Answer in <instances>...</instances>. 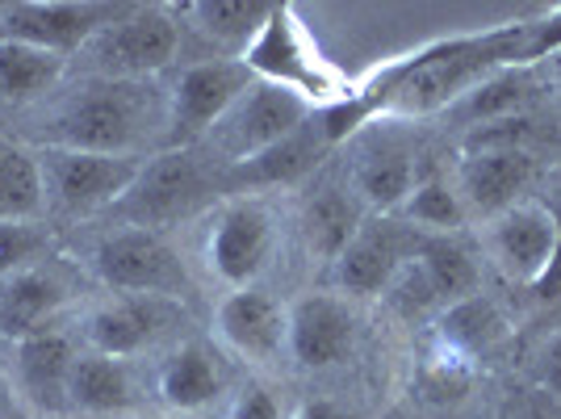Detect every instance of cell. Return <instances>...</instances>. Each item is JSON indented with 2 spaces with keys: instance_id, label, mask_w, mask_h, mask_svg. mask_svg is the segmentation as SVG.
I'll use <instances>...</instances> for the list:
<instances>
[{
  "instance_id": "cell-14",
  "label": "cell",
  "mask_w": 561,
  "mask_h": 419,
  "mask_svg": "<svg viewBox=\"0 0 561 419\" xmlns=\"http://www.w3.org/2000/svg\"><path fill=\"white\" fill-rule=\"evenodd\" d=\"M453 181H457L469 218L482 227L494 214L524 202L528 185L537 181V156L528 147H478L457 160Z\"/></svg>"
},
{
  "instance_id": "cell-28",
  "label": "cell",
  "mask_w": 561,
  "mask_h": 419,
  "mask_svg": "<svg viewBox=\"0 0 561 419\" xmlns=\"http://www.w3.org/2000/svg\"><path fill=\"white\" fill-rule=\"evenodd\" d=\"M537 97V80L533 68H503L491 71L482 84H473L448 114H457L466 122V131L491 126V122H507V117H524V110Z\"/></svg>"
},
{
  "instance_id": "cell-16",
  "label": "cell",
  "mask_w": 561,
  "mask_h": 419,
  "mask_svg": "<svg viewBox=\"0 0 561 419\" xmlns=\"http://www.w3.org/2000/svg\"><path fill=\"white\" fill-rule=\"evenodd\" d=\"M356 310L340 294H306L289 306L285 352L302 370H331L356 349Z\"/></svg>"
},
{
  "instance_id": "cell-22",
  "label": "cell",
  "mask_w": 561,
  "mask_h": 419,
  "mask_svg": "<svg viewBox=\"0 0 561 419\" xmlns=\"http://www.w3.org/2000/svg\"><path fill=\"white\" fill-rule=\"evenodd\" d=\"M160 398L172 411H202L210 407L214 398L222 395V365L218 352L202 340H188L181 349L168 352V361L160 365Z\"/></svg>"
},
{
  "instance_id": "cell-5",
  "label": "cell",
  "mask_w": 561,
  "mask_h": 419,
  "mask_svg": "<svg viewBox=\"0 0 561 419\" xmlns=\"http://www.w3.org/2000/svg\"><path fill=\"white\" fill-rule=\"evenodd\" d=\"M181 50V13L168 4H135L80 50L96 80H151Z\"/></svg>"
},
{
  "instance_id": "cell-40",
  "label": "cell",
  "mask_w": 561,
  "mask_h": 419,
  "mask_svg": "<svg viewBox=\"0 0 561 419\" xmlns=\"http://www.w3.org/2000/svg\"><path fill=\"white\" fill-rule=\"evenodd\" d=\"M553 64H558V76H561V50H558V55H553Z\"/></svg>"
},
{
  "instance_id": "cell-17",
  "label": "cell",
  "mask_w": 561,
  "mask_h": 419,
  "mask_svg": "<svg viewBox=\"0 0 561 419\" xmlns=\"http://www.w3.org/2000/svg\"><path fill=\"white\" fill-rule=\"evenodd\" d=\"M214 327L222 336V344L231 352H239L243 361L252 365H268L285 352V336H289V306H280L268 290L260 285H243V290H231L222 303H218V315H214Z\"/></svg>"
},
{
  "instance_id": "cell-21",
  "label": "cell",
  "mask_w": 561,
  "mask_h": 419,
  "mask_svg": "<svg viewBox=\"0 0 561 419\" xmlns=\"http://www.w3.org/2000/svg\"><path fill=\"white\" fill-rule=\"evenodd\" d=\"M181 13L218 50V59H243L248 47L260 38L273 4H264V0H197V4H185Z\"/></svg>"
},
{
  "instance_id": "cell-4",
  "label": "cell",
  "mask_w": 561,
  "mask_h": 419,
  "mask_svg": "<svg viewBox=\"0 0 561 419\" xmlns=\"http://www.w3.org/2000/svg\"><path fill=\"white\" fill-rule=\"evenodd\" d=\"M243 68L252 71L256 80H264V84H277V89L298 93L314 110L335 105V101H344L352 93V84L340 76V68L328 64L319 55V47L310 43V34L298 22V9L294 4H273V13H268L264 30H260V38L243 55Z\"/></svg>"
},
{
  "instance_id": "cell-37",
  "label": "cell",
  "mask_w": 561,
  "mask_h": 419,
  "mask_svg": "<svg viewBox=\"0 0 561 419\" xmlns=\"http://www.w3.org/2000/svg\"><path fill=\"white\" fill-rule=\"evenodd\" d=\"M227 419H289L285 411H280V403L264 386H248L243 395L234 398L231 416Z\"/></svg>"
},
{
  "instance_id": "cell-9",
  "label": "cell",
  "mask_w": 561,
  "mask_h": 419,
  "mask_svg": "<svg viewBox=\"0 0 561 419\" xmlns=\"http://www.w3.org/2000/svg\"><path fill=\"white\" fill-rule=\"evenodd\" d=\"M96 278L110 290H122L130 298H181L188 294V273L181 257L164 244L160 231H126L105 235L93 252Z\"/></svg>"
},
{
  "instance_id": "cell-3",
  "label": "cell",
  "mask_w": 561,
  "mask_h": 419,
  "mask_svg": "<svg viewBox=\"0 0 561 419\" xmlns=\"http://www.w3.org/2000/svg\"><path fill=\"white\" fill-rule=\"evenodd\" d=\"M222 189L227 181L222 172H214L210 160H202L193 147H172L142 163L139 181L117 202L114 214L126 218V227L160 231V227H176L193 214H202Z\"/></svg>"
},
{
  "instance_id": "cell-10",
  "label": "cell",
  "mask_w": 561,
  "mask_h": 419,
  "mask_svg": "<svg viewBox=\"0 0 561 419\" xmlns=\"http://www.w3.org/2000/svg\"><path fill=\"white\" fill-rule=\"evenodd\" d=\"M558 244H561V218L553 206L545 202H515L512 210L494 214L491 223H482V248L486 257L494 260V269L512 285H524L533 290L549 264L558 257Z\"/></svg>"
},
{
  "instance_id": "cell-7",
  "label": "cell",
  "mask_w": 561,
  "mask_h": 419,
  "mask_svg": "<svg viewBox=\"0 0 561 419\" xmlns=\"http://www.w3.org/2000/svg\"><path fill=\"white\" fill-rule=\"evenodd\" d=\"M130 9L135 4H105V0H13L0 4V38L55 50L68 59Z\"/></svg>"
},
{
  "instance_id": "cell-12",
  "label": "cell",
  "mask_w": 561,
  "mask_h": 419,
  "mask_svg": "<svg viewBox=\"0 0 561 419\" xmlns=\"http://www.w3.org/2000/svg\"><path fill=\"white\" fill-rule=\"evenodd\" d=\"M273 248H277L273 210L256 197H234L214 218L206 260L231 290H243V285H256V278L268 269Z\"/></svg>"
},
{
  "instance_id": "cell-19",
  "label": "cell",
  "mask_w": 561,
  "mask_h": 419,
  "mask_svg": "<svg viewBox=\"0 0 561 419\" xmlns=\"http://www.w3.org/2000/svg\"><path fill=\"white\" fill-rule=\"evenodd\" d=\"M71 365H76V349L64 331L43 327L34 336L13 340V370H18V386L34 407L59 411L68 407V382Z\"/></svg>"
},
{
  "instance_id": "cell-35",
  "label": "cell",
  "mask_w": 561,
  "mask_h": 419,
  "mask_svg": "<svg viewBox=\"0 0 561 419\" xmlns=\"http://www.w3.org/2000/svg\"><path fill=\"white\" fill-rule=\"evenodd\" d=\"M561 50V4L558 9H549L545 18L537 22H528V43H524V68H533L540 59H553Z\"/></svg>"
},
{
  "instance_id": "cell-41",
  "label": "cell",
  "mask_w": 561,
  "mask_h": 419,
  "mask_svg": "<svg viewBox=\"0 0 561 419\" xmlns=\"http://www.w3.org/2000/svg\"><path fill=\"white\" fill-rule=\"evenodd\" d=\"M13 419H18V416H13Z\"/></svg>"
},
{
  "instance_id": "cell-11",
  "label": "cell",
  "mask_w": 561,
  "mask_h": 419,
  "mask_svg": "<svg viewBox=\"0 0 561 419\" xmlns=\"http://www.w3.org/2000/svg\"><path fill=\"white\" fill-rule=\"evenodd\" d=\"M256 84L243 59H197L168 89V139L188 147L206 139L239 97Z\"/></svg>"
},
{
  "instance_id": "cell-33",
  "label": "cell",
  "mask_w": 561,
  "mask_h": 419,
  "mask_svg": "<svg viewBox=\"0 0 561 419\" xmlns=\"http://www.w3.org/2000/svg\"><path fill=\"white\" fill-rule=\"evenodd\" d=\"M43 244H47V235L34 223H0V281L30 269V260L38 257Z\"/></svg>"
},
{
  "instance_id": "cell-20",
  "label": "cell",
  "mask_w": 561,
  "mask_h": 419,
  "mask_svg": "<svg viewBox=\"0 0 561 419\" xmlns=\"http://www.w3.org/2000/svg\"><path fill=\"white\" fill-rule=\"evenodd\" d=\"M365 218H369V210L356 202L348 185H319L302 202L306 252L319 257L323 264H335L340 252L356 239V231L365 227Z\"/></svg>"
},
{
  "instance_id": "cell-30",
  "label": "cell",
  "mask_w": 561,
  "mask_h": 419,
  "mask_svg": "<svg viewBox=\"0 0 561 419\" xmlns=\"http://www.w3.org/2000/svg\"><path fill=\"white\" fill-rule=\"evenodd\" d=\"M394 218H402L411 231L420 235H457L473 223L461 193H457V181L448 172H423L420 185L411 189L407 206L398 210Z\"/></svg>"
},
{
  "instance_id": "cell-25",
  "label": "cell",
  "mask_w": 561,
  "mask_h": 419,
  "mask_svg": "<svg viewBox=\"0 0 561 419\" xmlns=\"http://www.w3.org/2000/svg\"><path fill=\"white\" fill-rule=\"evenodd\" d=\"M156 327H160L156 298H117L89 315V344L101 356L130 361L156 340Z\"/></svg>"
},
{
  "instance_id": "cell-24",
  "label": "cell",
  "mask_w": 561,
  "mask_h": 419,
  "mask_svg": "<svg viewBox=\"0 0 561 419\" xmlns=\"http://www.w3.org/2000/svg\"><path fill=\"white\" fill-rule=\"evenodd\" d=\"M64 303H68V290L55 273L22 269V273L0 281V331L13 340L34 336L47 327V319Z\"/></svg>"
},
{
  "instance_id": "cell-2",
  "label": "cell",
  "mask_w": 561,
  "mask_h": 419,
  "mask_svg": "<svg viewBox=\"0 0 561 419\" xmlns=\"http://www.w3.org/2000/svg\"><path fill=\"white\" fill-rule=\"evenodd\" d=\"M38 139L68 151L139 156L168 135V93L156 80H96L76 84L43 122Z\"/></svg>"
},
{
  "instance_id": "cell-29",
  "label": "cell",
  "mask_w": 561,
  "mask_h": 419,
  "mask_svg": "<svg viewBox=\"0 0 561 419\" xmlns=\"http://www.w3.org/2000/svg\"><path fill=\"white\" fill-rule=\"evenodd\" d=\"M64 68H68V59L55 50L0 38V105H25V101L55 93V84L64 80Z\"/></svg>"
},
{
  "instance_id": "cell-8",
  "label": "cell",
  "mask_w": 561,
  "mask_h": 419,
  "mask_svg": "<svg viewBox=\"0 0 561 419\" xmlns=\"http://www.w3.org/2000/svg\"><path fill=\"white\" fill-rule=\"evenodd\" d=\"M43 185L47 197L64 214H93L114 210L130 185L139 181L147 156H96V151H68V147H43Z\"/></svg>"
},
{
  "instance_id": "cell-26",
  "label": "cell",
  "mask_w": 561,
  "mask_h": 419,
  "mask_svg": "<svg viewBox=\"0 0 561 419\" xmlns=\"http://www.w3.org/2000/svg\"><path fill=\"white\" fill-rule=\"evenodd\" d=\"M68 407L84 416H117L126 407H135V373L117 356L84 352L76 356L68 382Z\"/></svg>"
},
{
  "instance_id": "cell-39",
  "label": "cell",
  "mask_w": 561,
  "mask_h": 419,
  "mask_svg": "<svg viewBox=\"0 0 561 419\" xmlns=\"http://www.w3.org/2000/svg\"><path fill=\"white\" fill-rule=\"evenodd\" d=\"M515 419H561V398L545 395V390L533 386V395L524 398V407H519V416Z\"/></svg>"
},
{
  "instance_id": "cell-23",
  "label": "cell",
  "mask_w": 561,
  "mask_h": 419,
  "mask_svg": "<svg viewBox=\"0 0 561 419\" xmlns=\"http://www.w3.org/2000/svg\"><path fill=\"white\" fill-rule=\"evenodd\" d=\"M507 315H503V306L494 303L491 294H469L461 303H448L440 310V319H436V340H440V349L457 352V356H466V361H478L482 352L499 349L503 340H507Z\"/></svg>"
},
{
  "instance_id": "cell-38",
  "label": "cell",
  "mask_w": 561,
  "mask_h": 419,
  "mask_svg": "<svg viewBox=\"0 0 561 419\" xmlns=\"http://www.w3.org/2000/svg\"><path fill=\"white\" fill-rule=\"evenodd\" d=\"M289 419H360V416L352 407H344V403H335V398H302L298 411Z\"/></svg>"
},
{
  "instance_id": "cell-34",
  "label": "cell",
  "mask_w": 561,
  "mask_h": 419,
  "mask_svg": "<svg viewBox=\"0 0 561 419\" xmlns=\"http://www.w3.org/2000/svg\"><path fill=\"white\" fill-rule=\"evenodd\" d=\"M423 390L432 398H461L469 390V361L440 349V356H432L423 370Z\"/></svg>"
},
{
  "instance_id": "cell-1",
  "label": "cell",
  "mask_w": 561,
  "mask_h": 419,
  "mask_svg": "<svg viewBox=\"0 0 561 419\" xmlns=\"http://www.w3.org/2000/svg\"><path fill=\"white\" fill-rule=\"evenodd\" d=\"M524 43H528V22L499 25L486 34L445 38V43H432V47H420L394 64H386L365 84H352V93L369 105L374 122L440 114V110H453L491 71L524 68L519 64Z\"/></svg>"
},
{
  "instance_id": "cell-36",
  "label": "cell",
  "mask_w": 561,
  "mask_h": 419,
  "mask_svg": "<svg viewBox=\"0 0 561 419\" xmlns=\"http://www.w3.org/2000/svg\"><path fill=\"white\" fill-rule=\"evenodd\" d=\"M533 386L545 390V395L561 398V331L549 336L537 356H533Z\"/></svg>"
},
{
  "instance_id": "cell-27",
  "label": "cell",
  "mask_w": 561,
  "mask_h": 419,
  "mask_svg": "<svg viewBox=\"0 0 561 419\" xmlns=\"http://www.w3.org/2000/svg\"><path fill=\"white\" fill-rule=\"evenodd\" d=\"M411 260L420 264L436 298H440V310L448 303H461L469 294L482 290V264L469 252L457 235H420L415 231V248H411Z\"/></svg>"
},
{
  "instance_id": "cell-6",
  "label": "cell",
  "mask_w": 561,
  "mask_h": 419,
  "mask_svg": "<svg viewBox=\"0 0 561 419\" xmlns=\"http://www.w3.org/2000/svg\"><path fill=\"white\" fill-rule=\"evenodd\" d=\"M310 117H314V105H306L298 93L256 80V84L227 110V117L206 135V143H210L214 156H222L227 168H234V163L252 160L260 151L277 147L280 139H289V135H294L298 126H306Z\"/></svg>"
},
{
  "instance_id": "cell-18",
  "label": "cell",
  "mask_w": 561,
  "mask_h": 419,
  "mask_svg": "<svg viewBox=\"0 0 561 419\" xmlns=\"http://www.w3.org/2000/svg\"><path fill=\"white\" fill-rule=\"evenodd\" d=\"M328 151H331V143H328V135H323V126H319V117H310L306 126H298V131H294L289 139H280L277 147H268V151H260L252 160L227 168L222 181H227V189L294 185V181L310 177Z\"/></svg>"
},
{
  "instance_id": "cell-13",
  "label": "cell",
  "mask_w": 561,
  "mask_h": 419,
  "mask_svg": "<svg viewBox=\"0 0 561 419\" xmlns=\"http://www.w3.org/2000/svg\"><path fill=\"white\" fill-rule=\"evenodd\" d=\"M420 177L423 172L420 160H415V147L402 135L381 131V122H374L369 131L356 135L348 189L369 214H398L407 206L411 189L420 185Z\"/></svg>"
},
{
  "instance_id": "cell-32",
  "label": "cell",
  "mask_w": 561,
  "mask_h": 419,
  "mask_svg": "<svg viewBox=\"0 0 561 419\" xmlns=\"http://www.w3.org/2000/svg\"><path fill=\"white\" fill-rule=\"evenodd\" d=\"M381 303L390 306L398 319H407V324H415V319H423V315L440 310V298H436L432 281H427V273H423L415 260H407V264L398 269L394 281H390L386 294H381Z\"/></svg>"
},
{
  "instance_id": "cell-15",
  "label": "cell",
  "mask_w": 561,
  "mask_h": 419,
  "mask_svg": "<svg viewBox=\"0 0 561 419\" xmlns=\"http://www.w3.org/2000/svg\"><path fill=\"white\" fill-rule=\"evenodd\" d=\"M415 231L394 214H369L340 260L331 264L335 285L352 298H381L394 273L411 260Z\"/></svg>"
},
{
  "instance_id": "cell-31",
  "label": "cell",
  "mask_w": 561,
  "mask_h": 419,
  "mask_svg": "<svg viewBox=\"0 0 561 419\" xmlns=\"http://www.w3.org/2000/svg\"><path fill=\"white\" fill-rule=\"evenodd\" d=\"M43 206H47V185L38 156L0 139V223H34Z\"/></svg>"
}]
</instances>
